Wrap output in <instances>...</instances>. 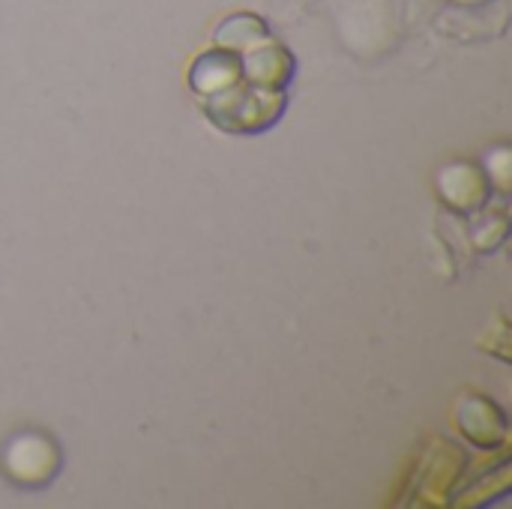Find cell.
<instances>
[{"mask_svg":"<svg viewBox=\"0 0 512 509\" xmlns=\"http://www.w3.org/2000/svg\"><path fill=\"white\" fill-rule=\"evenodd\" d=\"M282 93H216L207 99V114L216 126L231 132H258L282 114Z\"/></svg>","mask_w":512,"mask_h":509,"instance_id":"1","label":"cell"},{"mask_svg":"<svg viewBox=\"0 0 512 509\" xmlns=\"http://www.w3.org/2000/svg\"><path fill=\"white\" fill-rule=\"evenodd\" d=\"M30 465L36 468V480L42 483L54 474L57 456H54L51 444H45V441H36V450L30 456V435H24V438L12 441V447L6 450V474L21 480L24 471H30Z\"/></svg>","mask_w":512,"mask_h":509,"instance_id":"2","label":"cell"},{"mask_svg":"<svg viewBox=\"0 0 512 509\" xmlns=\"http://www.w3.org/2000/svg\"><path fill=\"white\" fill-rule=\"evenodd\" d=\"M237 60L231 54H207L204 60L195 63V72H192V84L195 90L201 93H219L222 87H234L237 84Z\"/></svg>","mask_w":512,"mask_h":509,"instance_id":"3","label":"cell"}]
</instances>
